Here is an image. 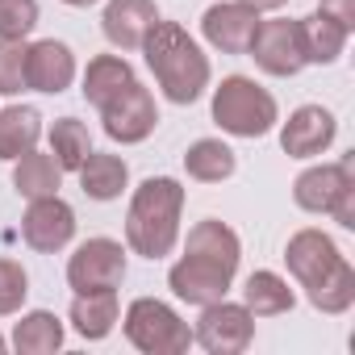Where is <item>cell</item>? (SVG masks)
<instances>
[{
  "label": "cell",
  "instance_id": "5b68a950",
  "mask_svg": "<svg viewBox=\"0 0 355 355\" xmlns=\"http://www.w3.org/2000/svg\"><path fill=\"white\" fill-rule=\"evenodd\" d=\"M125 338L142 355H184L193 347V326L159 297H138L125 305Z\"/></svg>",
  "mask_w": 355,
  "mask_h": 355
},
{
  "label": "cell",
  "instance_id": "836d02e7",
  "mask_svg": "<svg viewBox=\"0 0 355 355\" xmlns=\"http://www.w3.org/2000/svg\"><path fill=\"white\" fill-rule=\"evenodd\" d=\"M67 9H92V5H101V0H63Z\"/></svg>",
  "mask_w": 355,
  "mask_h": 355
},
{
  "label": "cell",
  "instance_id": "1f68e13d",
  "mask_svg": "<svg viewBox=\"0 0 355 355\" xmlns=\"http://www.w3.org/2000/svg\"><path fill=\"white\" fill-rule=\"evenodd\" d=\"M330 218H334L343 230H355V180L338 189V197H334V205H330Z\"/></svg>",
  "mask_w": 355,
  "mask_h": 355
},
{
  "label": "cell",
  "instance_id": "484cf974",
  "mask_svg": "<svg viewBox=\"0 0 355 355\" xmlns=\"http://www.w3.org/2000/svg\"><path fill=\"white\" fill-rule=\"evenodd\" d=\"M305 297H309V305L318 313H347L355 305V268H351V259L338 255V263L322 280H313L305 288Z\"/></svg>",
  "mask_w": 355,
  "mask_h": 355
},
{
  "label": "cell",
  "instance_id": "f1b7e54d",
  "mask_svg": "<svg viewBox=\"0 0 355 355\" xmlns=\"http://www.w3.org/2000/svg\"><path fill=\"white\" fill-rule=\"evenodd\" d=\"M38 26V0H0V38L26 42Z\"/></svg>",
  "mask_w": 355,
  "mask_h": 355
},
{
  "label": "cell",
  "instance_id": "4dcf8cb0",
  "mask_svg": "<svg viewBox=\"0 0 355 355\" xmlns=\"http://www.w3.org/2000/svg\"><path fill=\"white\" fill-rule=\"evenodd\" d=\"M318 13L343 26L347 34H355V0H318Z\"/></svg>",
  "mask_w": 355,
  "mask_h": 355
},
{
  "label": "cell",
  "instance_id": "ba28073f",
  "mask_svg": "<svg viewBox=\"0 0 355 355\" xmlns=\"http://www.w3.org/2000/svg\"><path fill=\"white\" fill-rule=\"evenodd\" d=\"M101 121H105V134L121 146H134V142H146L159 125V105L150 96L146 84L130 80L109 105H101Z\"/></svg>",
  "mask_w": 355,
  "mask_h": 355
},
{
  "label": "cell",
  "instance_id": "e0dca14e",
  "mask_svg": "<svg viewBox=\"0 0 355 355\" xmlns=\"http://www.w3.org/2000/svg\"><path fill=\"white\" fill-rule=\"evenodd\" d=\"M67 322L80 338L88 343H101L113 334V326L121 322V301H117V288H96V293H76L71 297V309H67Z\"/></svg>",
  "mask_w": 355,
  "mask_h": 355
},
{
  "label": "cell",
  "instance_id": "e575fe53",
  "mask_svg": "<svg viewBox=\"0 0 355 355\" xmlns=\"http://www.w3.org/2000/svg\"><path fill=\"white\" fill-rule=\"evenodd\" d=\"M5 351H9V338H5V334H0V355H5Z\"/></svg>",
  "mask_w": 355,
  "mask_h": 355
},
{
  "label": "cell",
  "instance_id": "8fae6325",
  "mask_svg": "<svg viewBox=\"0 0 355 355\" xmlns=\"http://www.w3.org/2000/svg\"><path fill=\"white\" fill-rule=\"evenodd\" d=\"M259 21H263V13L255 5H247V0H218L201 17V38L222 55H247Z\"/></svg>",
  "mask_w": 355,
  "mask_h": 355
},
{
  "label": "cell",
  "instance_id": "8992f818",
  "mask_svg": "<svg viewBox=\"0 0 355 355\" xmlns=\"http://www.w3.org/2000/svg\"><path fill=\"white\" fill-rule=\"evenodd\" d=\"M193 343L209 355H243L255 343V313L243 301H209L193 326Z\"/></svg>",
  "mask_w": 355,
  "mask_h": 355
},
{
  "label": "cell",
  "instance_id": "83f0119b",
  "mask_svg": "<svg viewBox=\"0 0 355 355\" xmlns=\"http://www.w3.org/2000/svg\"><path fill=\"white\" fill-rule=\"evenodd\" d=\"M30 297V272L9 259V255H0V318H9V313H21Z\"/></svg>",
  "mask_w": 355,
  "mask_h": 355
},
{
  "label": "cell",
  "instance_id": "d4e9b609",
  "mask_svg": "<svg viewBox=\"0 0 355 355\" xmlns=\"http://www.w3.org/2000/svg\"><path fill=\"white\" fill-rule=\"evenodd\" d=\"M297 30H301L305 63H322V67L338 63V59H343V51H347V38H351L343 26H334V21H330V17H322L318 9H313L309 17H301V21H297Z\"/></svg>",
  "mask_w": 355,
  "mask_h": 355
},
{
  "label": "cell",
  "instance_id": "277c9868",
  "mask_svg": "<svg viewBox=\"0 0 355 355\" xmlns=\"http://www.w3.org/2000/svg\"><path fill=\"white\" fill-rule=\"evenodd\" d=\"M209 113H214L218 130L230 134V138H263V134H272L276 121H280L276 96H272L263 84H255L251 76H226V80L214 88Z\"/></svg>",
  "mask_w": 355,
  "mask_h": 355
},
{
  "label": "cell",
  "instance_id": "ffe728a7",
  "mask_svg": "<svg viewBox=\"0 0 355 355\" xmlns=\"http://www.w3.org/2000/svg\"><path fill=\"white\" fill-rule=\"evenodd\" d=\"M13 189L17 197L34 201V197H55L63 189V167L51 150H26L21 159H13Z\"/></svg>",
  "mask_w": 355,
  "mask_h": 355
},
{
  "label": "cell",
  "instance_id": "4316f807",
  "mask_svg": "<svg viewBox=\"0 0 355 355\" xmlns=\"http://www.w3.org/2000/svg\"><path fill=\"white\" fill-rule=\"evenodd\" d=\"M92 150V138H88V125L80 117H59L51 125V155L59 159L63 171H76Z\"/></svg>",
  "mask_w": 355,
  "mask_h": 355
},
{
  "label": "cell",
  "instance_id": "603a6c76",
  "mask_svg": "<svg viewBox=\"0 0 355 355\" xmlns=\"http://www.w3.org/2000/svg\"><path fill=\"white\" fill-rule=\"evenodd\" d=\"M42 138V113L34 105H9L0 109V159L13 163L26 150H34Z\"/></svg>",
  "mask_w": 355,
  "mask_h": 355
},
{
  "label": "cell",
  "instance_id": "7a4b0ae2",
  "mask_svg": "<svg viewBox=\"0 0 355 355\" xmlns=\"http://www.w3.org/2000/svg\"><path fill=\"white\" fill-rule=\"evenodd\" d=\"M138 51H142L155 84L163 88V96L171 105H193V101L205 96V88L214 80V67H209V55L201 51V42L180 21L159 17Z\"/></svg>",
  "mask_w": 355,
  "mask_h": 355
},
{
  "label": "cell",
  "instance_id": "2e32d148",
  "mask_svg": "<svg viewBox=\"0 0 355 355\" xmlns=\"http://www.w3.org/2000/svg\"><path fill=\"white\" fill-rule=\"evenodd\" d=\"M351 180H355L351 163H343V159L338 163H313V167H305L297 180H293V201L305 214H330L338 189L351 184Z\"/></svg>",
  "mask_w": 355,
  "mask_h": 355
},
{
  "label": "cell",
  "instance_id": "6da1fadb",
  "mask_svg": "<svg viewBox=\"0 0 355 355\" xmlns=\"http://www.w3.org/2000/svg\"><path fill=\"white\" fill-rule=\"evenodd\" d=\"M239 263H243V239L226 222L201 218L184 239V255L167 268V288L175 293V301L201 309L234 288Z\"/></svg>",
  "mask_w": 355,
  "mask_h": 355
},
{
  "label": "cell",
  "instance_id": "52a82bcc",
  "mask_svg": "<svg viewBox=\"0 0 355 355\" xmlns=\"http://www.w3.org/2000/svg\"><path fill=\"white\" fill-rule=\"evenodd\" d=\"M130 247H121L117 239H84L71 255H67V284L71 293H96V288H117L130 272Z\"/></svg>",
  "mask_w": 355,
  "mask_h": 355
},
{
  "label": "cell",
  "instance_id": "30bf717a",
  "mask_svg": "<svg viewBox=\"0 0 355 355\" xmlns=\"http://www.w3.org/2000/svg\"><path fill=\"white\" fill-rule=\"evenodd\" d=\"M76 209L55 193V197H34L26 205V218H21V239L30 251L38 255H55L63 247H71L76 239Z\"/></svg>",
  "mask_w": 355,
  "mask_h": 355
},
{
  "label": "cell",
  "instance_id": "cb8c5ba5",
  "mask_svg": "<svg viewBox=\"0 0 355 355\" xmlns=\"http://www.w3.org/2000/svg\"><path fill=\"white\" fill-rule=\"evenodd\" d=\"M184 171L201 184H222L239 171V155L230 150V142L222 138H197L189 150H184Z\"/></svg>",
  "mask_w": 355,
  "mask_h": 355
},
{
  "label": "cell",
  "instance_id": "9a60e30c",
  "mask_svg": "<svg viewBox=\"0 0 355 355\" xmlns=\"http://www.w3.org/2000/svg\"><path fill=\"white\" fill-rule=\"evenodd\" d=\"M155 21H159V5H155V0H109L105 13H101V30H105L109 46L121 51V55L138 51Z\"/></svg>",
  "mask_w": 355,
  "mask_h": 355
},
{
  "label": "cell",
  "instance_id": "d6986e66",
  "mask_svg": "<svg viewBox=\"0 0 355 355\" xmlns=\"http://www.w3.org/2000/svg\"><path fill=\"white\" fill-rule=\"evenodd\" d=\"M63 343H67V326L51 309L21 313V322L13 326V338H9V347L21 355H55V351H63Z\"/></svg>",
  "mask_w": 355,
  "mask_h": 355
},
{
  "label": "cell",
  "instance_id": "9c48e42d",
  "mask_svg": "<svg viewBox=\"0 0 355 355\" xmlns=\"http://www.w3.org/2000/svg\"><path fill=\"white\" fill-rule=\"evenodd\" d=\"M247 55L255 59V67L263 76H276V80H288L297 71H305V51H301V30L293 17H272V21H259Z\"/></svg>",
  "mask_w": 355,
  "mask_h": 355
},
{
  "label": "cell",
  "instance_id": "44dd1931",
  "mask_svg": "<svg viewBox=\"0 0 355 355\" xmlns=\"http://www.w3.org/2000/svg\"><path fill=\"white\" fill-rule=\"evenodd\" d=\"M130 80H138L134 76V63L125 59V55H96V59H88V67H84V101L92 105V109H101V105H109Z\"/></svg>",
  "mask_w": 355,
  "mask_h": 355
},
{
  "label": "cell",
  "instance_id": "7c38bea8",
  "mask_svg": "<svg viewBox=\"0 0 355 355\" xmlns=\"http://www.w3.org/2000/svg\"><path fill=\"white\" fill-rule=\"evenodd\" d=\"M276 125H280V150L288 159H318L338 138V117L326 105H301L288 113V121Z\"/></svg>",
  "mask_w": 355,
  "mask_h": 355
},
{
  "label": "cell",
  "instance_id": "7402d4cb",
  "mask_svg": "<svg viewBox=\"0 0 355 355\" xmlns=\"http://www.w3.org/2000/svg\"><path fill=\"white\" fill-rule=\"evenodd\" d=\"M243 305L255 313V318H280L297 305V293L288 288V280L272 268H259L243 280Z\"/></svg>",
  "mask_w": 355,
  "mask_h": 355
},
{
  "label": "cell",
  "instance_id": "4fadbf2b",
  "mask_svg": "<svg viewBox=\"0 0 355 355\" xmlns=\"http://www.w3.org/2000/svg\"><path fill=\"white\" fill-rule=\"evenodd\" d=\"M76 71H80V67H76V51H71L67 42H59V38H38V42H30V51H26V84H30L34 92L59 96V92L71 88Z\"/></svg>",
  "mask_w": 355,
  "mask_h": 355
},
{
  "label": "cell",
  "instance_id": "5bb4252c",
  "mask_svg": "<svg viewBox=\"0 0 355 355\" xmlns=\"http://www.w3.org/2000/svg\"><path fill=\"white\" fill-rule=\"evenodd\" d=\"M338 255H343L338 243L326 230H318V226H305V230H297L284 243V263H288V272H293V280L301 288H309L313 280H322L338 263Z\"/></svg>",
  "mask_w": 355,
  "mask_h": 355
},
{
  "label": "cell",
  "instance_id": "3957f363",
  "mask_svg": "<svg viewBox=\"0 0 355 355\" xmlns=\"http://www.w3.org/2000/svg\"><path fill=\"white\" fill-rule=\"evenodd\" d=\"M184 184L175 175H146L125 209V247L142 259H167L180 243L184 222Z\"/></svg>",
  "mask_w": 355,
  "mask_h": 355
},
{
  "label": "cell",
  "instance_id": "ac0fdd59",
  "mask_svg": "<svg viewBox=\"0 0 355 355\" xmlns=\"http://www.w3.org/2000/svg\"><path fill=\"white\" fill-rule=\"evenodd\" d=\"M80 189L88 201H117L130 189V163L109 150H88V159L76 167Z\"/></svg>",
  "mask_w": 355,
  "mask_h": 355
},
{
  "label": "cell",
  "instance_id": "f546056e",
  "mask_svg": "<svg viewBox=\"0 0 355 355\" xmlns=\"http://www.w3.org/2000/svg\"><path fill=\"white\" fill-rule=\"evenodd\" d=\"M26 51H30V42H5L0 38V96L30 92V84H26Z\"/></svg>",
  "mask_w": 355,
  "mask_h": 355
},
{
  "label": "cell",
  "instance_id": "d6a6232c",
  "mask_svg": "<svg viewBox=\"0 0 355 355\" xmlns=\"http://www.w3.org/2000/svg\"><path fill=\"white\" fill-rule=\"evenodd\" d=\"M247 5H255L259 13H276V9H284L288 0H247Z\"/></svg>",
  "mask_w": 355,
  "mask_h": 355
}]
</instances>
